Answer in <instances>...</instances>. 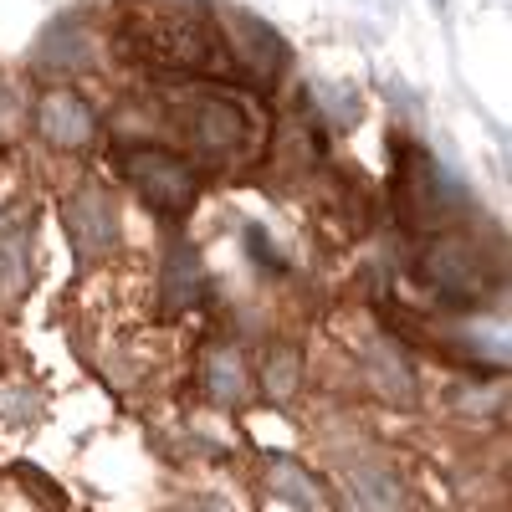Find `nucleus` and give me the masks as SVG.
<instances>
[{"instance_id": "obj_11", "label": "nucleus", "mask_w": 512, "mask_h": 512, "mask_svg": "<svg viewBox=\"0 0 512 512\" xmlns=\"http://www.w3.org/2000/svg\"><path fill=\"white\" fill-rule=\"evenodd\" d=\"M267 492L272 497H282L287 507H297V512H328V497H323V487L303 472L297 461H287V456H277L272 466H267Z\"/></svg>"}, {"instance_id": "obj_4", "label": "nucleus", "mask_w": 512, "mask_h": 512, "mask_svg": "<svg viewBox=\"0 0 512 512\" xmlns=\"http://www.w3.org/2000/svg\"><path fill=\"white\" fill-rule=\"evenodd\" d=\"M180 128H185V139L210 159H236L251 144V118L221 93L185 98L180 103Z\"/></svg>"}, {"instance_id": "obj_5", "label": "nucleus", "mask_w": 512, "mask_h": 512, "mask_svg": "<svg viewBox=\"0 0 512 512\" xmlns=\"http://www.w3.org/2000/svg\"><path fill=\"white\" fill-rule=\"evenodd\" d=\"M390 154H400V159H395V200H400L405 226H431V221L441 216V195H446L431 154L415 149V144H405V139H395Z\"/></svg>"}, {"instance_id": "obj_15", "label": "nucleus", "mask_w": 512, "mask_h": 512, "mask_svg": "<svg viewBox=\"0 0 512 512\" xmlns=\"http://www.w3.org/2000/svg\"><path fill=\"white\" fill-rule=\"evenodd\" d=\"M297 374H303V364H297L292 349H272L267 354V395L272 400H287L297 390Z\"/></svg>"}, {"instance_id": "obj_6", "label": "nucleus", "mask_w": 512, "mask_h": 512, "mask_svg": "<svg viewBox=\"0 0 512 512\" xmlns=\"http://www.w3.org/2000/svg\"><path fill=\"white\" fill-rule=\"evenodd\" d=\"M226 52H231V67H241L251 82H277L282 67H287V47H282V36L267 26V21H256L251 11H226Z\"/></svg>"}, {"instance_id": "obj_2", "label": "nucleus", "mask_w": 512, "mask_h": 512, "mask_svg": "<svg viewBox=\"0 0 512 512\" xmlns=\"http://www.w3.org/2000/svg\"><path fill=\"white\" fill-rule=\"evenodd\" d=\"M118 169H123V180L144 195V205L159 210V216H185V210L195 205V195H200V175L180 154H169L159 144L123 149Z\"/></svg>"}, {"instance_id": "obj_10", "label": "nucleus", "mask_w": 512, "mask_h": 512, "mask_svg": "<svg viewBox=\"0 0 512 512\" xmlns=\"http://www.w3.org/2000/svg\"><path fill=\"white\" fill-rule=\"evenodd\" d=\"M200 297H205V267H200L195 246L175 241L164 251V313H185Z\"/></svg>"}, {"instance_id": "obj_3", "label": "nucleus", "mask_w": 512, "mask_h": 512, "mask_svg": "<svg viewBox=\"0 0 512 512\" xmlns=\"http://www.w3.org/2000/svg\"><path fill=\"white\" fill-rule=\"evenodd\" d=\"M492 282H497L492 262L466 236H441L425 251V287H431L446 308H477L492 292Z\"/></svg>"}, {"instance_id": "obj_14", "label": "nucleus", "mask_w": 512, "mask_h": 512, "mask_svg": "<svg viewBox=\"0 0 512 512\" xmlns=\"http://www.w3.org/2000/svg\"><path fill=\"white\" fill-rule=\"evenodd\" d=\"M354 492L364 502V512H405V487L390 466H359L354 472Z\"/></svg>"}, {"instance_id": "obj_12", "label": "nucleus", "mask_w": 512, "mask_h": 512, "mask_svg": "<svg viewBox=\"0 0 512 512\" xmlns=\"http://www.w3.org/2000/svg\"><path fill=\"white\" fill-rule=\"evenodd\" d=\"M205 395L216 405H241L251 395V379L236 349H210L205 354Z\"/></svg>"}, {"instance_id": "obj_9", "label": "nucleus", "mask_w": 512, "mask_h": 512, "mask_svg": "<svg viewBox=\"0 0 512 512\" xmlns=\"http://www.w3.org/2000/svg\"><path fill=\"white\" fill-rule=\"evenodd\" d=\"M36 128H41V139L57 144V149H82L93 139V108L77 93L57 88V93H47L36 103Z\"/></svg>"}, {"instance_id": "obj_17", "label": "nucleus", "mask_w": 512, "mask_h": 512, "mask_svg": "<svg viewBox=\"0 0 512 512\" xmlns=\"http://www.w3.org/2000/svg\"><path fill=\"white\" fill-rule=\"evenodd\" d=\"M16 118H21V103H16L6 88H0V139H6L11 128H16Z\"/></svg>"}, {"instance_id": "obj_7", "label": "nucleus", "mask_w": 512, "mask_h": 512, "mask_svg": "<svg viewBox=\"0 0 512 512\" xmlns=\"http://www.w3.org/2000/svg\"><path fill=\"white\" fill-rule=\"evenodd\" d=\"M62 226H67L77 256H88V262L103 256L113 246V200H108V190L88 185V190L67 195L62 200Z\"/></svg>"}, {"instance_id": "obj_1", "label": "nucleus", "mask_w": 512, "mask_h": 512, "mask_svg": "<svg viewBox=\"0 0 512 512\" xmlns=\"http://www.w3.org/2000/svg\"><path fill=\"white\" fill-rule=\"evenodd\" d=\"M128 52L149 62L154 72H190V77H221L231 72V52L195 6H154L128 16Z\"/></svg>"}, {"instance_id": "obj_13", "label": "nucleus", "mask_w": 512, "mask_h": 512, "mask_svg": "<svg viewBox=\"0 0 512 512\" xmlns=\"http://www.w3.org/2000/svg\"><path fill=\"white\" fill-rule=\"evenodd\" d=\"M369 384L384 395V400H395V405H410L415 400V379H410V364L395 354V344H369Z\"/></svg>"}, {"instance_id": "obj_8", "label": "nucleus", "mask_w": 512, "mask_h": 512, "mask_svg": "<svg viewBox=\"0 0 512 512\" xmlns=\"http://www.w3.org/2000/svg\"><path fill=\"white\" fill-rule=\"evenodd\" d=\"M31 282V205L0 210V297H21Z\"/></svg>"}, {"instance_id": "obj_16", "label": "nucleus", "mask_w": 512, "mask_h": 512, "mask_svg": "<svg viewBox=\"0 0 512 512\" xmlns=\"http://www.w3.org/2000/svg\"><path fill=\"white\" fill-rule=\"evenodd\" d=\"M169 512H236L226 497H190V502H180V507H169Z\"/></svg>"}]
</instances>
